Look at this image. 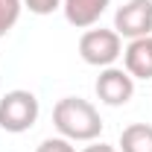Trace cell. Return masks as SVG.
<instances>
[{
    "mask_svg": "<svg viewBox=\"0 0 152 152\" xmlns=\"http://www.w3.org/2000/svg\"><path fill=\"white\" fill-rule=\"evenodd\" d=\"M53 126L67 140L91 143L102 134V117L94 108V102L82 96H61L53 108Z\"/></svg>",
    "mask_w": 152,
    "mask_h": 152,
    "instance_id": "obj_1",
    "label": "cell"
},
{
    "mask_svg": "<svg viewBox=\"0 0 152 152\" xmlns=\"http://www.w3.org/2000/svg\"><path fill=\"white\" fill-rule=\"evenodd\" d=\"M38 114H41V105L32 91L15 88V91H6L0 96V129L3 132L9 134L29 132L38 123Z\"/></svg>",
    "mask_w": 152,
    "mask_h": 152,
    "instance_id": "obj_2",
    "label": "cell"
},
{
    "mask_svg": "<svg viewBox=\"0 0 152 152\" xmlns=\"http://www.w3.org/2000/svg\"><path fill=\"white\" fill-rule=\"evenodd\" d=\"M79 56L91 67H111L123 56V38L114 29H88L79 38Z\"/></svg>",
    "mask_w": 152,
    "mask_h": 152,
    "instance_id": "obj_3",
    "label": "cell"
},
{
    "mask_svg": "<svg viewBox=\"0 0 152 152\" xmlns=\"http://www.w3.org/2000/svg\"><path fill=\"white\" fill-rule=\"evenodd\" d=\"M114 32L129 41L152 35V0H126L114 12Z\"/></svg>",
    "mask_w": 152,
    "mask_h": 152,
    "instance_id": "obj_4",
    "label": "cell"
},
{
    "mask_svg": "<svg viewBox=\"0 0 152 152\" xmlns=\"http://www.w3.org/2000/svg\"><path fill=\"white\" fill-rule=\"evenodd\" d=\"M94 91H96V99L111 105V108H120L126 105L129 99L134 96V79L126 73V67H102L99 76L94 82Z\"/></svg>",
    "mask_w": 152,
    "mask_h": 152,
    "instance_id": "obj_5",
    "label": "cell"
},
{
    "mask_svg": "<svg viewBox=\"0 0 152 152\" xmlns=\"http://www.w3.org/2000/svg\"><path fill=\"white\" fill-rule=\"evenodd\" d=\"M108 6H111V0H61L64 20L76 29H91L105 15Z\"/></svg>",
    "mask_w": 152,
    "mask_h": 152,
    "instance_id": "obj_6",
    "label": "cell"
},
{
    "mask_svg": "<svg viewBox=\"0 0 152 152\" xmlns=\"http://www.w3.org/2000/svg\"><path fill=\"white\" fill-rule=\"evenodd\" d=\"M123 64L132 79H152V35L129 41L123 50Z\"/></svg>",
    "mask_w": 152,
    "mask_h": 152,
    "instance_id": "obj_7",
    "label": "cell"
},
{
    "mask_svg": "<svg viewBox=\"0 0 152 152\" xmlns=\"http://www.w3.org/2000/svg\"><path fill=\"white\" fill-rule=\"evenodd\" d=\"M120 152H152V126L132 123L120 132Z\"/></svg>",
    "mask_w": 152,
    "mask_h": 152,
    "instance_id": "obj_8",
    "label": "cell"
},
{
    "mask_svg": "<svg viewBox=\"0 0 152 152\" xmlns=\"http://www.w3.org/2000/svg\"><path fill=\"white\" fill-rule=\"evenodd\" d=\"M20 9H23V0H0V38L18 23Z\"/></svg>",
    "mask_w": 152,
    "mask_h": 152,
    "instance_id": "obj_9",
    "label": "cell"
},
{
    "mask_svg": "<svg viewBox=\"0 0 152 152\" xmlns=\"http://www.w3.org/2000/svg\"><path fill=\"white\" fill-rule=\"evenodd\" d=\"M35 152H76V146H73V140L58 134V137H44Z\"/></svg>",
    "mask_w": 152,
    "mask_h": 152,
    "instance_id": "obj_10",
    "label": "cell"
},
{
    "mask_svg": "<svg viewBox=\"0 0 152 152\" xmlns=\"http://www.w3.org/2000/svg\"><path fill=\"white\" fill-rule=\"evenodd\" d=\"M23 6L32 15H53L56 9H61V0H23Z\"/></svg>",
    "mask_w": 152,
    "mask_h": 152,
    "instance_id": "obj_11",
    "label": "cell"
},
{
    "mask_svg": "<svg viewBox=\"0 0 152 152\" xmlns=\"http://www.w3.org/2000/svg\"><path fill=\"white\" fill-rule=\"evenodd\" d=\"M82 152H120L117 146H108V143H102V140H91V146H85Z\"/></svg>",
    "mask_w": 152,
    "mask_h": 152,
    "instance_id": "obj_12",
    "label": "cell"
}]
</instances>
